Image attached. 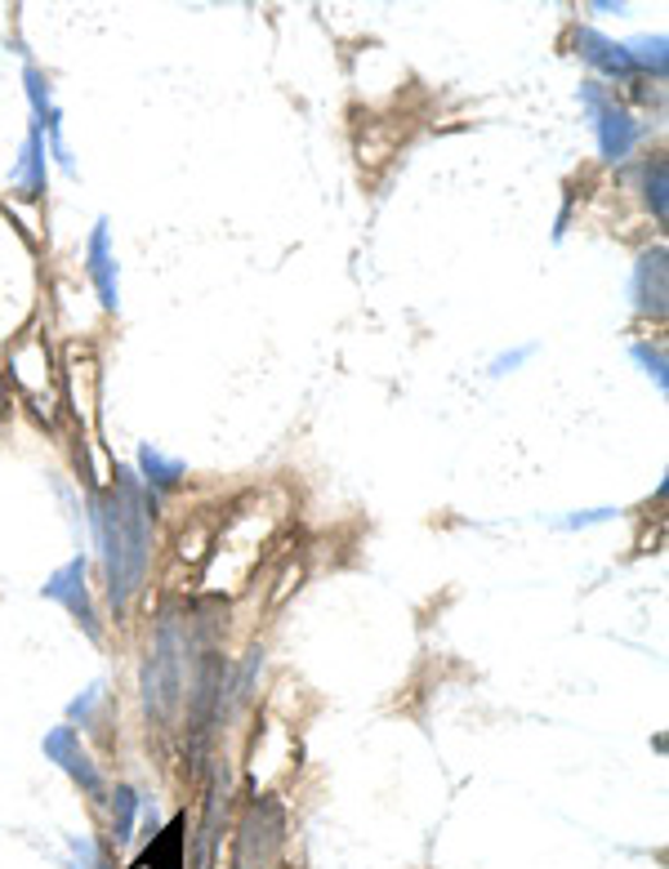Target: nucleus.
Wrapping results in <instances>:
<instances>
[{
  "label": "nucleus",
  "mask_w": 669,
  "mask_h": 869,
  "mask_svg": "<svg viewBox=\"0 0 669 869\" xmlns=\"http://www.w3.org/2000/svg\"><path fill=\"white\" fill-rule=\"evenodd\" d=\"M665 179H669V166H665V157L647 161V170H643V192H647V206H652L656 223H665V219H669V201H665Z\"/></svg>",
  "instance_id": "14"
},
{
  "label": "nucleus",
  "mask_w": 669,
  "mask_h": 869,
  "mask_svg": "<svg viewBox=\"0 0 669 869\" xmlns=\"http://www.w3.org/2000/svg\"><path fill=\"white\" fill-rule=\"evenodd\" d=\"M527 357H536V344H527V348H513V353H504V357H496L491 362V375H509V370H518Z\"/></svg>",
  "instance_id": "17"
},
{
  "label": "nucleus",
  "mask_w": 669,
  "mask_h": 869,
  "mask_svg": "<svg viewBox=\"0 0 669 869\" xmlns=\"http://www.w3.org/2000/svg\"><path fill=\"white\" fill-rule=\"evenodd\" d=\"M148 517H157V495L138 487L134 473H117V491L89 500V522L104 549V571H108V593L112 607L125 611L130 598L138 593L143 575H148Z\"/></svg>",
  "instance_id": "1"
},
{
  "label": "nucleus",
  "mask_w": 669,
  "mask_h": 869,
  "mask_svg": "<svg viewBox=\"0 0 669 869\" xmlns=\"http://www.w3.org/2000/svg\"><path fill=\"white\" fill-rule=\"evenodd\" d=\"M23 81H27L32 112H36V130H45V134H50V143H54V148H63V134H59V121H63V112H59V103H54V89H50V81L40 76V68H27V72H23Z\"/></svg>",
  "instance_id": "9"
},
{
  "label": "nucleus",
  "mask_w": 669,
  "mask_h": 869,
  "mask_svg": "<svg viewBox=\"0 0 669 869\" xmlns=\"http://www.w3.org/2000/svg\"><path fill=\"white\" fill-rule=\"evenodd\" d=\"M576 50H581V59H585L589 68H598L603 76H616V81H634V76H638V68H634V59H630L625 45L611 40V36H603V32H594V27H581V32H576Z\"/></svg>",
  "instance_id": "6"
},
{
  "label": "nucleus",
  "mask_w": 669,
  "mask_h": 869,
  "mask_svg": "<svg viewBox=\"0 0 669 869\" xmlns=\"http://www.w3.org/2000/svg\"><path fill=\"white\" fill-rule=\"evenodd\" d=\"M134 790H117V843L130 839V820H134Z\"/></svg>",
  "instance_id": "16"
},
{
  "label": "nucleus",
  "mask_w": 669,
  "mask_h": 869,
  "mask_svg": "<svg viewBox=\"0 0 669 869\" xmlns=\"http://www.w3.org/2000/svg\"><path fill=\"white\" fill-rule=\"evenodd\" d=\"M45 754H50V758H59L68 771H72V776L89 790V794H104V781H99V771H94L89 767V758L81 754V745H76V732L72 727H59L54 736H45Z\"/></svg>",
  "instance_id": "8"
},
{
  "label": "nucleus",
  "mask_w": 669,
  "mask_h": 869,
  "mask_svg": "<svg viewBox=\"0 0 669 869\" xmlns=\"http://www.w3.org/2000/svg\"><path fill=\"white\" fill-rule=\"evenodd\" d=\"M634 357L643 362V370L656 379V389L665 393V389H669V379H665V353H660V348H652L647 340H638V344H634Z\"/></svg>",
  "instance_id": "15"
},
{
  "label": "nucleus",
  "mask_w": 669,
  "mask_h": 869,
  "mask_svg": "<svg viewBox=\"0 0 669 869\" xmlns=\"http://www.w3.org/2000/svg\"><path fill=\"white\" fill-rule=\"evenodd\" d=\"M625 50H630L638 76H656V81H665V36H638V40H625Z\"/></svg>",
  "instance_id": "13"
},
{
  "label": "nucleus",
  "mask_w": 669,
  "mask_h": 869,
  "mask_svg": "<svg viewBox=\"0 0 669 869\" xmlns=\"http://www.w3.org/2000/svg\"><path fill=\"white\" fill-rule=\"evenodd\" d=\"M285 839V816L277 803H255L242 820V847H236V869H272Z\"/></svg>",
  "instance_id": "3"
},
{
  "label": "nucleus",
  "mask_w": 669,
  "mask_h": 869,
  "mask_svg": "<svg viewBox=\"0 0 669 869\" xmlns=\"http://www.w3.org/2000/svg\"><path fill=\"white\" fill-rule=\"evenodd\" d=\"M611 517V509H594V513H581V517H567V526L576 530V526H589V522H607Z\"/></svg>",
  "instance_id": "18"
},
{
  "label": "nucleus",
  "mask_w": 669,
  "mask_h": 869,
  "mask_svg": "<svg viewBox=\"0 0 669 869\" xmlns=\"http://www.w3.org/2000/svg\"><path fill=\"white\" fill-rule=\"evenodd\" d=\"M14 179L23 187V197H40V192H45V130L32 125V134L23 143V157L14 166Z\"/></svg>",
  "instance_id": "11"
},
{
  "label": "nucleus",
  "mask_w": 669,
  "mask_h": 869,
  "mask_svg": "<svg viewBox=\"0 0 669 869\" xmlns=\"http://www.w3.org/2000/svg\"><path fill=\"white\" fill-rule=\"evenodd\" d=\"M138 487L148 491V495H166V491H174L179 487V477H183V460H170V455H161L157 446H143L138 451Z\"/></svg>",
  "instance_id": "10"
},
{
  "label": "nucleus",
  "mask_w": 669,
  "mask_h": 869,
  "mask_svg": "<svg viewBox=\"0 0 669 869\" xmlns=\"http://www.w3.org/2000/svg\"><path fill=\"white\" fill-rule=\"evenodd\" d=\"M85 272L94 281V290H99V304L108 313L121 308V285H117V255H112V241H108V223L99 219L89 232V255H85Z\"/></svg>",
  "instance_id": "5"
},
{
  "label": "nucleus",
  "mask_w": 669,
  "mask_h": 869,
  "mask_svg": "<svg viewBox=\"0 0 669 869\" xmlns=\"http://www.w3.org/2000/svg\"><path fill=\"white\" fill-rule=\"evenodd\" d=\"M665 277H669L665 250H647L634 268V308L643 317H656V321L665 317Z\"/></svg>",
  "instance_id": "7"
},
{
  "label": "nucleus",
  "mask_w": 669,
  "mask_h": 869,
  "mask_svg": "<svg viewBox=\"0 0 669 869\" xmlns=\"http://www.w3.org/2000/svg\"><path fill=\"white\" fill-rule=\"evenodd\" d=\"M14 375H19V383L27 393H40V389H50V357H45V348L32 340V344H23L19 353H14Z\"/></svg>",
  "instance_id": "12"
},
{
  "label": "nucleus",
  "mask_w": 669,
  "mask_h": 869,
  "mask_svg": "<svg viewBox=\"0 0 669 869\" xmlns=\"http://www.w3.org/2000/svg\"><path fill=\"white\" fill-rule=\"evenodd\" d=\"M581 103L589 108L594 117V130H598V148L607 161H625L634 148H638V121L625 103H616V94L603 85V81H585L581 85Z\"/></svg>",
  "instance_id": "2"
},
{
  "label": "nucleus",
  "mask_w": 669,
  "mask_h": 869,
  "mask_svg": "<svg viewBox=\"0 0 669 869\" xmlns=\"http://www.w3.org/2000/svg\"><path fill=\"white\" fill-rule=\"evenodd\" d=\"M45 598H54V602H63L72 615H76V624L81 629L99 642V615H94V602H89V589H85V558H72V562H63L50 579H45Z\"/></svg>",
  "instance_id": "4"
}]
</instances>
